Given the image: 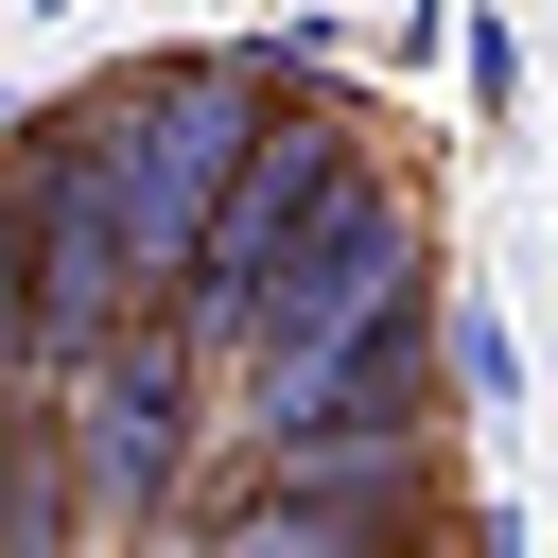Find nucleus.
Listing matches in <instances>:
<instances>
[{
    "instance_id": "f03ea898",
    "label": "nucleus",
    "mask_w": 558,
    "mask_h": 558,
    "mask_svg": "<svg viewBox=\"0 0 558 558\" xmlns=\"http://www.w3.org/2000/svg\"><path fill=\"white\" fill-rule=\"evenodd\" d=\"M52 436H70V488H87L105 558H122V541H192V471L227 453V436H209V349H174V314L122 331V349L52 401Z\"/></svg>"
},
{
    "instance_id": "20e7f679",
    "label": "nucleus",
    "mask_w": 558,
    "mask_h": 558,
    "mask_svg": "<svg viewBox=\"0 0 558 558\" xmlns=\"http://www.w3.org/2000/svg\"><path fill=\"white\" fill-rule=\"evenodd\" d=\"M436 541V436L418 453H296V471H227L192 558H418Z\"/></svg>"
},
{
    "instance_id": "f257e3e1",
    "label": "nucleus",
    "mask_w": 558,
    "mask_h": 558,
    "mask_svg": "<svg viewBox=\"0 0 558 558\" xmlns=\"http://www.w3.org/2000/svg\"><path fill=\"white\" fill-rule=\"evenodd\" d=\"M70 122H87V157H105L140 262H157V314H174L192 244L227 227V192H244V157H262V122H279V52H262V35H227V52H157V70L87 87Z\"/></svg>"
},
{
    "instance_id": "39448f33",
    "label": "nucleus",
    "mask_w": 558,
    "mask_h": 558,
    "mask_svg": "<svg viewBox=\"0 0 558 558\" xmlns=\"http://www.w3.org/2000/svg\"><path fill=\"white\" fill-rule=\"evenodd\" d=\"M453 401H488V418L523 401V349H506V314H453Z\"/></svg>"
},
{
    "instance_id": "7ed1b4c3",
    "label": "nucleus",
    "mask_w": 558,
    "mask_h": 558,
    "mask_svg": "<svg viewBox=\"0 0 558 558\" xmlns=\"http://www.w3.org/2000/svg\"><path fill=\"white\" fill-rule=\"evenodd\" d=\"M349 192H366V140H349L331 105H279V122H262V157H244V192H227V227H209V244H192V279H174V349L244 366V349H262V314H279V279H296V244H314Z\"/></svg>"
},
{
    "instance_id": "423d86ee",
    "label": "nucleus",
    "mask_w": 558,
    "mask_h": 558,
    "mask_svg": "<svg viewBox=\"0 0 558 558\" xmlns=\"http://www.w3.org/2000/svg\"><path fill=\"white\" fill-rule=\"evenodd\" d=\"M122 558H192V541H122Z\"/></svg>"
}]
</instances>
